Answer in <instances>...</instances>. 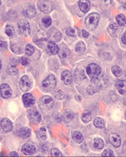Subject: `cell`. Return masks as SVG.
Instances as JSON below:
<instances>
[{"instance_id":"6da1fadb","label":"cell","mask_w":126,"mask_h":157,"mask_svg":"<svg viewBox=\"0 0 126 157\" xmlns=\"http://www.w3.org/2000/svg\"><path fill=\"white\" fill-rule=\"evenodd\" d=\"M109 83V80L106 74L103 73H101L98 76L92 78L89 86L87 89V93L92 95L98 91L105 89Z\"/></svg>"},{"instance_id":"7a4b0ae2","label":"cell","mask_w":126,"mask_h":157,"mask_svg":"<svg viewBox=\"0 0 126 157\" xmlns=\"http://www.w3.org/2000/svg\"><path fill=\"white\" fill-rule=\"evenodd\" d=\"M100 16L97 13H92L86 18L85 25L89 30H93L96 28L100 22Z\"/></svg>"},{"instance_id":"3957f363","label":"cell","mask_w":126,"mask_h":157,"mask_svg":"<svg viewBox=\"0 0 126 157\" xmlns=\"http://www.w3.org/2000/svg\"><path fill=\"white\" fill-rule=\"evenodd\" d=\"M58 53L60 60L64 65H67L72 62V52L68 48H62Z\"/></svg>"},{"instance_id":"277c9868","label":"cell","mask_w":126,"mask_h":157,"mask_svg":"<svg viewBox=\"0 0 126 157\" xmlns=\"http://www.w3.org/2000/svg\"><path fill=\"white\" fill-rule=\"evenodd\" d=\"M56 82L57 81L55 77L53 75L50 74L42 81V86L46 90L50 91L55 87Z\"/></svg>"},{"instance_id":"5b68a950","label":"cell","mask_w":126,"mask_h":157,"mask_svg":"<svg viewBox=\"0 0 126 157\" xmlns=\"http://www.w3.org/2000/svg\"><path fill=\"white\" fill-rule=\"evenodd\" d=\"M86 72L88 75L91 78L98 76L101 74V69L98 65L94 63H92L88 66L86 68Z\"/></svg>"},{"instance_id":"8992f818","label":"cell","mask_w":126,"mask_h":157,"mask_svg":"<svg viewBox=\"0 0 126 157\" xmlns=\"http://www.w3.org/2000/svg\"><path fill=\"white\" fill-rule=\"evenodd\" d=\"M28 116L31 123L39 124L42 119V116L36 108L30 109L28 112Z\"/></svg>"},{"instance_id":"52a82bcc","label":"cell","mask_w":126,"mask_h":157,"mask_svg":"<svg viewBox=\"0 0 126 157\" xmlns=\"http://www.w3.org/2000/svg\"><path fill=\"white\" fill-rule=\"evenodd\" d=\"M18 28L20 33L24 36H28L30 33L29 23L25 20H20L18 24Z\"/></svg>"},{"instance_id":"ba28073f","label":"cell","mask_w":126,"mask_h":157,"mask_svg":"<svg viewBox=\"0 0 126 157\" xmlns=\"http://www.w3.org/2000/svg\"><path fill=\"white\" fill-rule=\"evenodd\" d=\"M48 37L50 41L55 42L61 40L62 37V34L58 29L53 28L50 29L48 32Z\"/></svg>"},{"instance_id":"9c48e42d","label":"cell","mask_w":126,"mask_h":157,"mask_svg":"<svg viewBox=\"0 0 126 157\" xmlns=\"http://www.w3.org/2000/svg\"><path fill=\"white\" fill-rule=\"evenodd\" d=\"M23 103L26 108H30L35 103V99L33 95L30 93L24 94L22 97Z\"/></svg>"},{"instance_id":"30bf717a","label":"cell","mask_w":126,"mask_h":157,"mask_svg":"<svg viewBox=\"0 0 126 157\" xmlns=\"http://www.w3.org/2000/svg\"><path fill=\"white\" fill-rule=\"evenodd\" d=\"M40 9L42 12L48 14L52 11L53 5L50 1L48 0H44L40 3Z\"/></svg>"},{"instance_id":"8fae6325","label":"cell","mask_w":126,"mask_h":157,"mask_svg":"<svg viewBox=\"0 0 126 157\" xmlns=\"http://www.w3.org/2000/svg\"><path fill=\"white\" fill-rule=\"evenodd\" d=\"M1 94L3 98L9 99L11 96L12 91L9 85L3 84L1 86Z\"/></svg>"},{"instance_id":"7c38bea8","label":"cell","mask_w":126,"mask_h":157,"mask_svg":"<svg viewBox=\"0 0 126 157\" xmlns=\"http://www.w3.org/2000/svg\"><path fill=\"white\" fill-rule=\"evenodd\" d=\"M31 81L26 76H24L20 79L19 82L20 88L23 91H28L31 86Z\"/></svg>"},{"instance_id":"4fadbf2b","label":"cell","mask_w":126,"mask_h":157,"mask_svg":"<svg viewBox=\"0 0 126 157\" xmlns=\"http://www.w3.org/2000/svg\"><path fill=\"white\" fill-rule=\"evenodd\" d=\"M109 142L114 147L118 148L121 145V138L117 133H112L109 136Z\"/></svg>"},{"instance_id":"5bb4252c","label":"cell","mask_w":126,"mask_h":157,"mask_svg":"<svg viewBox=\"0 0 126 157\" xmlns=\"http://www.w3.org/2000/svg\"><path fill=\"white\" fill-rule=\"evenodd\" d=\"M1 126L2 129L5 132H11L13 129L11 121L7 118H4L2 119L1 123Z\"/></svg>"},{"instance_id":"9a60e30c","label":"cell","mask_w":126,"mask_h":157,"mask_svg":"<svg viewBox=\"0 0 126 157\" xmlns=\"http://www.w3.org/2000/svg\"><path fill=\"white\" fill-rule=\"evenodd\" d=\"M42 105L46 108V109L50 110L54 106V101L52 98L50 96L46 95L44 96L42 99Z\"/></svg>"},{"instance_id":"2e32d148","label":"cell","mask_w":126,"mask_h":157,"mask_svg":"<svg viewBox=\"0 0 126 157\" xmlns=\"http://www.w3.org/2000/svg\"><path fill=\"white\" fill-rule=\"evenodd\" d=\"M21 151L23 153L27 155H30L35 153L36 148L35 146L28 143H25L22 147Z\"/></svg>"},{"instance_id":"e0dca14e","label":"cell","mask_w":126,"mask_h":157,"mask_svg":"<svg viewBox=\"0 0 126 157\" xmlns=\"http://www.w3.org/2000/svg\"><path fill=\"white\" fill-rule=\"evenodd\" d=\"M61 78L65 84H70L72 81V73L69 71H64L62 74Z\"/></svg>"},{"instance_id":"ac0fdd59","label":"cell","mask_w":126,"mask_h":157,"mask_svg":"<svg viewBox=\"0 0 126 157\" xmlns=\"http://www.w3.org/2000/svg\"><path fill=\"white\" fill-rule=\"evenodd\" d=\"M78 5L81 11L84 13L89 11L91 7V4L89 0H80Z\"/></svg>"},{"instance_id":"d6986e66","label":"cell","mask_w":126,"mask_h":157,"mask_svg":"<svg viewBox=\"0 0 126 157\" xmlns=\"http://www.w3.org/2000/svg\"><path fill=\"white\" fill-rule=\"evenodd\" d=\"M116 87L121 95L126 93V80H117L116 83Z\"/></svg>"},{"instance_id":"ffe728a7","label":"cell","mask_w":126,"mask_h":157,"mask_svg":"<svg viewBox=\"0 0 126 157\" xmlns=\"http://www.w3.org/2000/svg\"><path fill=\"white\" fill-rule=\"evenodd\" d=\"M47 48L49 52L52 54H56L59 52V48L58 46L54 42H50L47 44Z\"/></svg>"},{"instance_id":"44dd1931","label":"cell","mask_w":126,"mask_h":157,"mask_svg":"<svg viewBox=\"0 0 126 157\" xmlns=\"http://www.w3.org/2000/svg\"><path fill=\"white\" fill-rule=\"evenodd\" d=\"M31 130L30 128L26 127H23L20 129L19 135L23 138H26L29 137L31 135Z\"/></svg>"},{"instance_id":"7402d4cb","label":"cell","mask_w":126,"mask_h":157,"mask_svg":"<svg viewBox=\"0 0 126 157\" xmlns=\"http://www.w3.org/2000/svg\"><path fill=\"white\" fill-rule=\"evenodd\" d=\"M72 138L74 141L77 143H81L84 140V137L82 134L78 131L74 132L72 134Z\"/></svg>"},{"instance_id":"603a6c76","label":"cell","mask_w":126,"mask_h":157,"mask_svg":"<svg viewBox=\"0 0 126 157\" xmlns=\"http://www.w3.org/2000/svg\"><path fill=\"white\" fill-rule=\"evenodd\" d=\"M86 45L83 42H79L76 45L75 52L79 54H82L86 50Z\"/></svg>"},{"instance_id":"cb8c5ba5","label":"cell","mask_w":126,"mask_h":157,"mask_svg":"<svg viewBox=\"0 0 126 157\" xmlns=\"http://www.w3.org/2000/svg\"><path fill=\"white\" fill-rule=\"evenodd\" d=\"M94 124L97 128H103L105 126V122L101 117H98L96 118L94 121Z\"/></svg>"},{"instance_id":"d4e9b609","label":"cell","mask_w":126,"mask_h":157,"mask_svg":"<svg viewBox=\"0 0 126 157\" xmlns=\"http://www.w3.org/2000/svg\"><path fill=\"white\" fill-rule=\"evenodd\" d=\"M81 119H82V121L85 123H89L90 121H91V119H92L91 113L89 111H85L83 113L82 116H81Z\"/></svg>"},{"instance_id":"484cf974","label":"cell","mask_w":126,"mask_h":157,"mask_svg":"<svg viewBox=\"0 0 126 157\" xmlns=\"http://www.w3.org/2000/svg\"><path fill=\"white\" fill-rule=\"evenodd\" d=\"M116 20L118 25L120 26H125L126 24V18L123 14H118L116 17Z\"/></svg>"},{"instance_id":"4316f807","label":"cell","mask_w":126,"mask_h":157,"mask_svg":"<svg viewBox=\"0 0 126 157\" xmlns=\"http://www.w3.org/2000/svg\"><path fill=\"white\" fill-rule=\"evenodd\" d=\"M104 142L103 140L100 138H96L94 139V146L96 148L102 149L104 147Z\"/></svg>"},{"instance_id":"83f0119b","label":"cell","mask_w":126,"mask_h":157,"mask_svg":"<svg viewBox=\"0 0 126 157\" xmlns=\"http://www.w3.org/2000/svg\"><path fill=\"white\" fill-rule=\"evenodd\" d=\"M66 34L69 36L76 37L77 36V34H78V31L75 29V28L70 26L66 30Z\"/></svg>"},{"instance_id":"f1b7e54d","label":"cell","mask_w":126,"mask_h":157,"mask_svg":"<svg viewBox=\"0 0 126 157\" xmlns=\"http://www.w3.org/2000/svg\"><path fill=\"white\" fill-rule=\"evenodd\" d=\"M64 119L66 121H70L74 117V112L70 110H67L65 111L64 115Z\"/></svg>"},{"instance_id":"f546056e","label":"cell","mask_w":126,"mask_h":157,"mask_svg":"<svg viewBox=\"0 0 126 157\" xmlns=\"http://www.w3.org/2000/svg\"><path fill=\"white\" fill-rule=\"evenodd\" d=\"M111 71L113 74H114L116 77H119L122 75V71L119 66H113L111 68Z\"/></svg>"},{"instance_id":"4dcf8cb0","label":"cell","mask_w":126,"mask_h":157,"mask_svg":"<svg viewBox=\"0 0 126 157\" xmlns=\"http://www.w3.org/2000/svg\"><path fill=\"white\" fill-rule=\"evenodd\" d=\"M26 14L28 17L30 18H33L34 17L36 14V10L35 8L32 6L29 7L27 9Z\"/></svg>"},{"instance_id":"1f68e13d","label":"cell","mask_w":126,"mask_h":157,"mask_svg":"<svg viewBox=\"0 0 126 157\" xmlns=\"http://www.w3.org/2000/svg\"><path fill=\"white\" fill-rule=\"evenodd\" d=\"M5 32L8 36L12 37L15 32L13 26L11 25H7L5 27Z\"/></svg>"},{"instance_id":"d6a6232c","label":"cell","mask_w":126,"mask_h":157,"mask_svg":"<svg viewBox=\"0 0 126 157\" xmlns=\"http://www.w3.org/2000/svg\"><path fill=\"white\" fill-rule=\"evenodd\" d=\"M39 136L42 140H46L47 139V136L46 134V130L44 127H42L40 130L39 132Z\"/></svg>"},{"instance_id":"836d02e7","label":"cell","mask_w":126,"mask_h":157,"mask_svg":"<svg viewBox=\"0 0 126 157\" xmlns=\"http://www.w3.org/2000/svg\"><path fill=\"white\" fill-rule=\"evenodd\" d=\"M42 22L44 26L46 27H48L50 26L52 24V19L49 16H46L42 18Z\"/></svg>"},{"instance_id":"e575fe53","label":"cell","mask_w":126,"mask_h":157,"mask_svg":"<svg viewBox=\"0 0 126 157\" xmlns=\"http://www.w3.org/2000/svg\"><path fill=\"white\" fill-rule=\"evenodd\" d=\"M34 51H35V49L32 45L31 44L27 45L26 48H25V52H26L27 55L31 56L33 54Z\"/></svg>"},{"instance_id":"d590c367","label":"cell","mask_w":126,"mask_h":157,"mask_svg":"<svg viewBox=\"0 0 126 157\" xmlns=\"http://www.w3.org/2000/svg\"><path fill=\"white\" fill-rule=\"evenodd\" d=\"M54 97L57 99L62 100L65 98V94L61 90H58L55 93Z\"/></svg>"},{"instance_id":"8d00e7d4","label":"cell","mask_w":126,"mask_h":157,"mask_svg":"<svg viewBox=\"0 0 126 157\" xmlns=\"http://www.w3.org/2000/svg\"><path fill=\"white\" fill-rule=\"evenodd\" d=\"M102 156L105 157H112L114 156V152L109 149H107L105 150L102 154Z\"/></svg>"},{"instance_id":"74e56055","label":"cell","mask_w":126,"mask_h":157,"mask_svg":"<svg viewBox=\"0 0 126 157\" xmlns=\"http://www.w3.org/2000/svg\"><path fill=\"white\" fill-rule=\"evenodd\" d=\"M51 155L52 156H63V155L61 152H60L59 149L57 148H53L51 150Z\"/></svg>"},{"instance_id":"f35d334b","label":"cell","mask_w":126,"mask_h":157,"mask_svg":"<svg viewBox=\"0 0 126 157\" xmlns=\"http://www.w3.org/2000/svg\"><path fill=\"white\" fill-rule=\"evenodd\" d=\"M8 71H9V74L12 76L15 75L17 73V70L15 67V66H11L10 67H9Z\"/></svg>"},{"instance_id":"ab89813d","label":"cell","mask_w":126,"mask_h":157,"mask_svg":"<svg viewBox=\"0 0 126 157\" xmlns=\"http://www.w3.org/2000/svg\"><path fill=\"white\" fill-rule=\"evenodd\" d=\"M11 48L12 52L15 54H19L20 52V48L16 44L11 45Z\"/></svg>"},{"instance_id":"60d3db41","label":"cell","mask_w":126,"mask_h":157,"mask_svg":"<svg viewBox=\"0 0 126 157\" xmlns=\"http://www.w3.org/2000/svg\"><path fill=\"white\" fill-rule=\"evenodd\" d=\"M20 62H21V64L23 66H27L30 63V60L28 58L23 57H22L20 59Z\"/></svg>"},{"instance_id":"b9f144b4","label":"cell","mask_w":126,"mask_h":157,"mask_svg":"<svg viewBox=\"0 0 126 157\" xmlns=\"http://www.w3.org/2000/svg\"><path fill=\"white\" fill-rule=\"evenodd\" d=\"M53 117L54 119L56 120V121H57L58 123L61 122L62 120V116L61 115V114H60L58 112H54V114H53Z\"/></svg>"},{"instance_id":"7bdbcfd3","label":"cell","mask_w":126,"mask_h":157,"mask_svg":"<svg viewBox=\"0 0 126 157\" xmlns=\"http://www.w3.org/2000/svg\"><path fill=\"white\" fill-rule=\"evenodd\" d=\"M0 46L2 50H7V44L6 42L1 41Z\"/></svg>"},{"instance_id":"ee69618b","label":"cell","mask_w":126,"mask_h":157,"mask_svg":"<svg viewBox=\"0 0 126 157\" xmlns=\"http://www.w3.org/2000/svg\"><path fill=\"white\" fill-rule=\"evenodd\" d=\"M109 27H110V29H112L113 30H117L119 28V26L115 23H113L110 25Z\"/></svg>"},{"instance_id":"f6af8a7d","label":"cell","mask_w":126,"mask_h":157,"mask_svg":"<svg viewBox=\"0 0 126 157\" xmlns=\"http://www.w3.org/2000/svg\"><path fill=\"white\" fill-rule=\"evenodd\" d=\"M103 4L105 5H109L112 4L113 0H103Z\"/></svg>"},{"instance_id":"bcb514c9","label":"cell","mask_w":126,"mask_h":157,"mask_svg":"<svg viewBox=\"0 0 126 157\" xmlns=\"http://www.w3.org/2000/svg\"><path fill=\"white\" fill-rule=\"evenodd\" d=\"M121 40H122L123 43L125 45H126V32L123 35L122 38H121Z\"/></svg>"},{"instance_id":"7dc6e473","label":"cell","mask_w":126,"mask_h":157,"mask_svg":"<svg viewBox=\"0 0 126 157\" xmlns=\"http://www.w3.org/2000/svg\"><path fill=\"white\" fill-rule=\"evenodd\" d=\"M89 33L87 32L86 30H82V36L84 38H87L89 36Z\"/></svg>"},{"instance_id":"c3c4849f","label":"cell","mask_w":126,"mask_h":157,"mask_svg":"<svg viewBox=\"0 0 126 157\" xmlns=\"http://www.w3.org/2000/svg\"><path fill=\"white\" fill-rule=\"evenodd\" d=\"M11 156H14V157H18L19 156V155L17 153V152H15V151H13V152H11V154H10Z\"/></svg>"},{"instance_id":"681fc988","label":"cell","mask_w":126,"mask_h":157,"mask_svg":"<svg viewBox=\"0 0 126 157\" xmlns=\"http://www.w3.org/2000/svg\"><path fill=\"white\" fill-rule=\"evenodd\" d=\"M123 147L124 148L125 151H126V141L125 142V143L124 144V146H123Z\"/></svg>"},{"instance_id":"f907efd6","label":"cell","mask_w":126,"mask_h":157,"mask_svg":"<svg viewBox=\"0 0 126 157\" xmlns=\"http://www.w3.org/2000/svg\"><path fill=\"white\" fill-rule=\"evenodd\" d=\"M125 119H126V111L125 113Z\"/></svg>"}]
</instances>
